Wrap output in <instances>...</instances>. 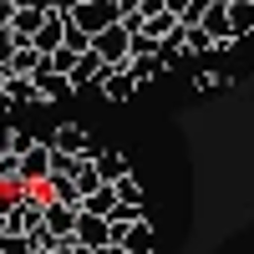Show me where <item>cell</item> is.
Here are the masks:
<instances>
[{
  "label": "cell",
  "mask_w": 254,
  "mask_h": 254,
  "mask_svg": "<svg viewBox=\"0 0 254 254\" xmlns=\"http://www.w3.org/2000/svg\"><path fill=\"white\" fill-rule=\"evenodd\" d=\"M66 15H71V26H76V31H87L92 41H97L102 31H112L117 20H122L117 0H71V5H66Z\"/></svg>",
  "instance_id": "cell-1"
},
{
  "label": "cell",
  "mask_w": 254,
  "mask_h": 254,
  "mask_svg": "<svg viewBox=\"0 0 254 254\" xmlns=\"http://www.w3.org/2000/svg\"><path fill=\"white\" fill-rule=\"evenodd\" d=\"M92 51L107 61V66H127V61H132V31H127L122 20H117L112 31H102V36L92 41Z\"/></svg>",
  "instance_id": "cell-2"
},
{
  "label": "cell",
  "mask_w": 254,
  "mask_h": 254,
  "mask_svg": "<svg viewBox=\"0 0 254 254\" xmlns=\"http://www.w3.org/2000/svg\"><path fill=\"white\" fill-rule=\"evenodd\" d=\"M51 147H56V153H66V158H92V153H97L92 137H87V127H76V122H61L56 132H51Z\"/></svg>",
  "instance_id": "cell-3"
},
{
  "label": "cell",
  "mask_w": 254,
  "mask_h": 254,
  "mask_svg": "<svg viewBox=\"0 0 254 254\" xmlns=\"http://www.w3.org/2000/svg\"><path fill=\"white\" fill-rule=\"evenodd\" d=\"M76 249H112V219L81 214L76 219Z\"/></svg>",
  "instance_id": "cell-4"
},
{
  "label": "cell",
  "mask_w": 254,
  "mask_h": 254,
  "mask_svg": "<svg viewBox=\"0 0 254 254\" xmlns=\"http://www.w3.org/2000/svg\"><path fill=\"white\" fill-rule=\"evenodd\" d=\"M51 158H56V153H51V142H36L31 153L20 158V183H26V188L46 183V178H51Z\"/></svg>",
  "instance_id": "cell-5"
},
{
  "label": "cell",
  "mask_w": 254,
  "mask_h": 254,
  "mask_svg": "<svg viewBox=\"0 0 254 254\" xmlns=\"http://www.w3.org/2000/svg\"><path fill=\"white\" fill-rule=\"evenodd\" d=\"M112 244H117V249H127V254H153V224H147V219L127 224V229H117V224H112Z\"/></svg>",
  "instance_id": "cell-6"
},
{
  "label": "cell",
  "mask_w": 254,
  "mask_h": 254,
  "mask_svg": "<svg viewBox=\"0 0 254 254\" xmlns=\"http://www.w3.org/2000/svg\"><path fill=\"white\" fill-rule=\"evenodd\" d=\"M102 76H107V61H102L97 51H87L76 61V71H71V92H87V87H102Z\"/></svg>",
  "instance_id": "cell-7"
},
{
  "label": "cell",
  "mask_w": 254,
  "mask_h": 254,
  "mask_svg": "<svg viewBox=\"0 0 254 254\" xmlns=\"http://www.w3.org/2000/svg\"><path fill=\"white\" fill-rule=\"evenodd\" d=\"M76 219H81V208H71V203H46V229H51V239H71V234H76Z\"/></svg>",
  "instance_id": "cell-8"
},
{
  "label": "cell",
  "mask_w": 254,
  "mask_h": 254,
  "mask_svg": "<svg viewBox=\"0 0 254 254\" xmlns=\"http://www.w3.org/2000/svg\"><path fill=\"white\" fill-rule=\"evenodd\" d=\"M132 92H137L132 71H127V66H107V76H102V97H107V102H132Z\"/></svg>",
  "instance_id": "cell-9"
},
{
  "label": "cell",
  "mask_w": 254,
  "mask_h": 254,
  "mask_svg": "<svg viewBox=\"0 0 254 254\" xmlns=\"http://www.w3.org/2000/svg\"><path fill=\"white\" fill-rule=\"evenodd\" d=\"M36 92H41V102H56V97H71V76H56L51 66H41V71H36Z\"/></svg>",
  "instance_id": "cell-10"
},
{
  "label": "cell",
  "mask_w": 254,
  "mask_h": 254,
  "mask_svg": "<svg viewBox=\"0 0 254 254\" xmlns=\"http://www.w3.org/2000/svg\"><path fill=\"white\" fill-rule=\"evenodd\" d=\"M71 183L81 188V203H87V198L97 193V188H107V183H102V173H97V153H92V158H81V163H76V173H71Z\"/></svg>",
  "instance_id": "cell-11"
},
{
  "label": "cell",
  "mask_w": 254,
  "mask_h": 254,
  "mask_svg": "<svg viewBox=\"0 0 254 254\" xmlns=\"http://www.w3.org/2000/svg\"><path fill=\"white\" fill-rule=\"evenodd\" d=\"M127 71H132V81H137V87H147V81H153V76H163L168 66H163V56L153 51V56H132V61H127Z\"/></svg>",
  "instance_id": "cell-12"
},
{
  "label": "cell",
  "mask_w": 254,
  "mask_h": 254,
  "mask_svg": "<svg viewBox=\"0 0 254 254\" xmlns=\"http://www.w3.org/2000/svg\"><path fill=\"white\" fill-rule=\"evenodd\" d=\"M41 66H46V56H41L36 46H20V51L10 56V66H5V71H10V76H36Z\"/></svg>",
  "instance_id": "cell-13"
},
{
  "label": "cell",
  "mask_w": 254,
  "mask_h": 254,
  "mask_svg": "<svg viewBox=\"0 0 254 254\" xmlns=\"http://www.w3.org/2000/svg\"><path fill=\"white\" fill-rule=\"evenodd\" d=\"M97 173H102V183H122V178H132V168H127L122 153H97Z\"/></svg>",
  "instance_id": "cell-14"
},
{
  "label": "cell",
  "mask_w": 254,
  "mask_h": 254,
  "mask_svg": "<svg viewBox=\"0 0 254 254\" xmlns=\"http://www.w3.org/2000/svg\"><path fill=\"white\" fill-rule=\"evenodd\" d=\"M81 214H97V219H112L117 214V188L107 183V188H97V193L87 198V203H81Z\"/></svg>",
  "instance_id": "cell-15"
},
{
  "label": "cell",
  "mask_w": 254,
  "mask_h": 254,
  "mask_svg": "<svg viewBox=\"0 0 254 254\" xmlns=\"http://www.w3.org/2000/svg\"><path fill=\"white\" fill-rule=\"evenodd\" d=\"M41 20H46V10H15V20H10V31L20 36V46H31V41H36V31H41Z\"/></svg>",
  "instance_id": "cell-16"
},
{
  "label": "cell",
  "mask_w": 254,
  "mask_h": 254,
  "mask_svg": "<svg viewBox=\"0 0 254 254\" xmlns=\"http://www.w3.org/2000/svg\"><path fill=\"white\" fill-rule=\"evenodd\" d=\"M46 198H51V203H71V208H81V188H76L71 178H46Z\"/></svg>",
  "instance_id": "cell-17"
},
{
  "label": "cell",
  "mask_w": 254,
  "mask_h": 254,
  "mask_svg": "<svg viewBox=\"0 0 254 254\" xmlns=\"http://www.w3.org/2000/svg\"><path fill=\"white\" fill-rule=\"evenodd\" d=\"M208 5H214V0H168V10H173L183 26H198V20L208 15Z\"/></svg>",
  "instance_id": "cell-18"
},
{
  "label": "cell",
  "mask_w": 254,
  "mask_h": 254,
  "mask_svg": "<svg viewBox=\"0 0 254 254\" xmlns=\"http://www.w3.org/2000/svg\"><path fill=\"white\" fill-rule=\"evenodd\" d=\"M5 97L15 102H41V92H36V76H5Z\"/></svg>",
  "instance_id": "cell-19"
},
{
  "label": "cell",
  "mask_w": 254,
  "mask_h": 254,
  "mask_svg": "<svg viewBox=\"0 0 254 254\" xmlns=\"http://www.w3.org/2000/svg\"><path fill=\"white\" fill-rule=\"evenodd\" d=\"M229 26H234V36L254 31V0H234V5H229Z\"/></svg>",
  "instance_id": "cell-20"
},
{
  "label": "cell",
  "mask_w": 254,
  "mask_h": 254,
  "mask_svg": "<svg viewBox=\"0 0 254 254\" xmlns=\"http://www.w3.org/2000/svg\"><path fill=\"white\" fill-rule=\"evenodd\" d=\"M183 51H188V56H203V51H214V36H208L203 26H183Z\"/></svg>",
  "instance_id": "cell-21"
},
{
  "label": "cell",
  "mask_w": 254,
  "mask_h": 254,
  "mask_svg": "<svg viewBox=\"0 0 254 254\" xmlns=\"http://www.w3.org/2000/svg\"><path fill=\"white\" fill-rule=\"evenodd\" d=\"M112 188H117V203L142 208V183H137V178H122V183H112Z\"/></svg>",
  "instance_id": "cell-22"
},
{
  "label": "cell",
  "mask_w": 254,
  "mask_h": 254,
  "mask_svg": "<svg viewBox=\"0 0 254 254\" xmlns=\"http://www.w3.org/2000/svg\"><path fill=\"white\" fill-rule=\"evenodd\" d=\"M20 51V36L10 31V26H0V66H10V56Z\"/></svg>",
  "instance_id": "cell-23"
},
{
  "label": "cell",
  "mask_w": 254,
  "mask_h": 254,
  "mask_svg": "<svg viewBox=\"0 0 254 254\" xmlns=\"http://www.w3.org/2000/svg\"><path fill=\"white\" fill-rule=\"evenodd\" d=\"M193 87H198V92H224V87H229V76H224V71H198V76H193Z\"/></svg>",
  "instance_id": "cell-24"
},
{
  "label": "cell",
  "mask_w": 254,
  "mask_h": 254,
  "mask_svg": "<svg viewBox=\"0 0 254 254\" xmlns=\"http://www.w3.org/2000/svg\"><path fill=\"white\" fill-rule=\"evenodd\" d=\"M61 0H15V10H56Z\"/></svg>",
  "instance_id": "cell-25"
},
{
  "label": "cell",
  "mask_w": 254,
  "mask_h": 254,
  "mask_svg": "<svg viewBox=\"0 0 254 254\" xmlns=\"http://www.w3.org/2000/svg\"><path fill=\"white\" fill-rule=\"evenodd\" d=\"M10 107H15V102H10L5 92H0V127H5V122H10Z\"/></svg>",
  "instance_id": "cell-26"
},
{
  "label": "cell",
  "mask_w": 254,
  "mask_h": 254,
  "mask_svg": "<svg viewBox=\"0 0 254 254\" xmlns=\"http://www.w3.org/2000/svg\"><path fill=\"white\" fill-rule=\"evenodd\" d=\"M31 254H56V249H51V244H41V249H31Z\"/></svg>",
  "instance_id": "cell-27"
},
{
  "label": "cell",
  "mask_w": 254,
  "mask_h": 254,
  "mask_svg": "<svg viewBox=\"0 0 254 254\" xmlns=\"http://www.w3.org/2000/svg\"><path fill=\"white\" fill-rule=\"evenodd\" d=\"M107 254H127V249H117V244H112V249H107Z\"/></svg>",
  "instance_id": "cell-28"
},
{
  "label": "cell",
  "mask_w": 254,
  "mask_h": 254,
  "mask_svg": "<svg viewBox=\"0 0 254 254\" xmlns=\"http://www.w3.org/2000/svg\"><path fill=\"white\" fill-rule=\"evenodd\" d=\"M0 5H15V0H0Z\"/></svg>",
  "instance_id": "cell-29"
}]
</instances>
